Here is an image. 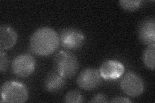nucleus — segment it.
Masks as SVG:
<instances>
[{
	"mask_svg": "<svg viewBox=\"0 0 155 103\" xmlns=\"http://www.w3.org/2000/svg\"><path fill=\"white\" fill-rule=\"evenodd\" d=\"M54 70L65 79L74 77L79 70L78 59L71 52L61 50L56 53L53 61Z\"/></svg>",
	"mask_w": 155,
	"mask_h": 103,
	"instance_id": "obj_2",
	"label": "nucleus"
},
{
	"mask_svg": "<svg viewBox=\"0 0 155 103\" xmlns=\"http://www.w3.org/2000/svg\"><path fill=\"white\" fill-rule=\"evenodd\" d=\"M122 91L130 97H138L142 94L144 90V82L137 73L129 72L125 73L120 82Z\"/></svg>",
	"mask_w": 155,
	"mask_h": 103,
	"instance_id": "obj_5",
	"label": "nucleus"
},
{
	"mask_svg": "<svg viewBox=\"0 0 155 103\" xmlns=\"http://www.w3.org/2000/svg\"><path fill=\"white\" fill-rule=\"evenodd\" d=\"M18 34L13 28L7 24L0 27V49L7 50L16 43Z\"/></svg>",
	"mask_w": 155,
	"mask_h": 103,
	"instance_id": "obj_11",
	"label": "nucleus"
},
{
	"mask_svg": "<svg viewBox=\"0 0 155 103\" xmlns=\"http://www.w3.org/2000/svg\"><path fill=\"white\" fill-rule=\"evenodd\" d=\"M60 45L58 33L51 28L41 27L35 31L30 38L29 47L31 52L40 56H50Z\"/></svg>",
	"mask_w": 155,
	"mask_h": 103,
	"instance_id": "obj_1",
	"label": "nucleus"
},
{
	"mask_svg": "<svg viewBox=\"0 0 155 103\" xmlns=\"http://www.w3.org/2000/svg\"><path fill=\"white\" fill-rule=\"evenodd\" d=\"M76 81L81 89L90 91L99 86L101 82V77L100 72L96 68H87L80 73Z\"/></svg>",
	"mask_w": 155,
	"mask_h": 103,
	"instance_id": "obj_7",
	"label": "nucleus"
},
{
	"mask_svg": "<svg viewBox=\"0 0 155 103\" xmlns=\"http://www.w3.org/2000/svg\"><path fill=\"white\" fill-rule=\"evenodd\" d=\"M110 102H132V101H130L128 98L124 97H116L110 101Z\"/></svg>",
	"mask_w": 155,
	"mask_h": 103,
	"instance_id": "obj_17",
	"label": "nucleus"
},
{
	"mask_svg": "<svg viewBox=\"0 0 155 103\" xmlns=\"http://www.w3.org/2000/svg\"><path fill=\"white\" fill-rule=\"evenodd\" d=\"M119 3L124 11L133 12L141 7L143 2L141 0H122L119 2Z\"/></svg>",
	"mask_w": 155,
	"mask_h": 103,
	"instance_id": "obj_13",
	"label": "nucleus"
},
{
	"mask_svg": "<svg viewBox=\"0 0 155 103\" xmlns=\"http://www.w3.org/2000/svg\"><path fill=\"white\" fill-rule=\"evenodd\" d=\"M65 78L54 70L47 73L43 82V86L48 92L56 94L60 92L65 88Z\"/></svg>",
	"mask_w": 155,
	"mask_h": 103,
	"instance_id": "obj_10",
	"label": "nucleus"
},
{
	"mask_svg": "<svg viewBox=\"0 0 155 103\" xmlns=\"http://www.w3.org/2000/svg\"><path fill=\"white\" fill-rule=\"evenodd\" d=\"M139 40L144 45L155 44V19L147 18L140 23L138 27Z\"/></svg>",
	"mask_w": 155,
	"mask_h": 103,
	"instance_id": "obj_9",
	"label": "nucleus"
},
{
	"mask_svg": "<svg viewBox=\"0 0 155 103\" xmlns=\"http://www.w3.org/2000/svg\"><path fill=\"white\" fill-rule=\"evenodd\" d=\"M125 68L122 63L116 60L105 61L100 68L101 77L106 80H114L122 76Z\"/></svg>",
	"mask_w": 155,
	"mask_h": 103,
	"instance_id": "obj_8",
	"label": "nucleus"
},
{
	"mask_svg": "<svg viewBox=\"0 0 155 103\" xmlns=\"http://www.w3.org/2000/svg\"><path fill=\"white\" fill-rule=\"evenodd\" d=\"M35 60L28 53L16 56L12 63V70L14 74L22 78L30 76L35 70Z\"/></svg>",
	"mask_w": 155,
	"mask_h": 103,
	"instance_id": "obj_6",
	"label": "nucleus"
},
{
	"mask_svg": "<svg viewBox=\"0 0 155 103\" xmlns=\"http://www.w3.org/2000/svg\"><path fill=\"white\" fill-rule=\"evenodd\" d=\"M60 44L67 50H77L83 46L85 37L81 31L75 28H67L59 34Z\"/></svg>",
	"mask_w": 155,
	"mask_h": 103,
	"instance_id": "obj_4",
	"label": "nucleus"
},
{
	"mask_svg": "<svg viewBox=\"0 0 155 103\" xmlns=\"http://www.w3.org/2000/svg\"><path fill=\"white\" fill-rule=\"evenodd\" d=\"M154 56H155V44L147 45V48L145 49L143 55L142 60L144 65L149 69L154 70Z\"/></svg>",
	"mask_w": 155,
	"mask_h": 103,
	"instance_id": "obj_12",
	"label": "nucleus"
},
{
	"mask_svg": "<svg viewBox=\"0 0 155 103\" xmlns=\"http://www.w3.org/2000/svg\"><path fill=\"white\" fill-rule=\"evenodd\" d=\"M84 101L83 95L78 90H71L65 95L64 102L67 103H80Z\"/></svg>",
	"mask_w": 155,
	"mask_h": 103,
	"instance_id": "obj_14",
	"label": "nucleus"
},
{
	"mask_svg": "<svg viewBox=\"0 0 155 103\" xmlns=\"http://www.w3.org/2000/svg\"><path fill=\"white\" fill-rule=\"evenodd\" d=\"M1 102H25L28 98L27 86L16 81H7L1 86Z\"/></svg>",
	"mask_w": 155,
	"mask_h": 103,
	"instance_id": "obj_3",
	"label": "nucleus"
},
{
	"mask_svg": "<svg viewBox=\"0 0 155 103\" xmlns=\"http://www.w3.org/2000/svg\"><path fill=\"white\" fill-rule=\"evenodd\" d=\"M90 102H108L107 97L103 94H98L91 98Z\"/></svg>",
	"mask_w": 155,
	"mask_h": 103,
	"instance_id": "obj_16",
	"label": "nucleus"
},
{
	"mask_svg": "<svg viewBox=\"0 0 155 103\" xmlns=\"http://www.w3.org/2000/svg\"><path fill=\"white\" fill-rule=\"evenodd\" d=\"M8 66V58L7 53L3 50L0 51V71L5 72Z\"/></svg>",
	"mask_w": 155,
	"mask_h": 103,
	"instance_id": "obj_15",
	"label": "nucleus"
}]
</instances>
